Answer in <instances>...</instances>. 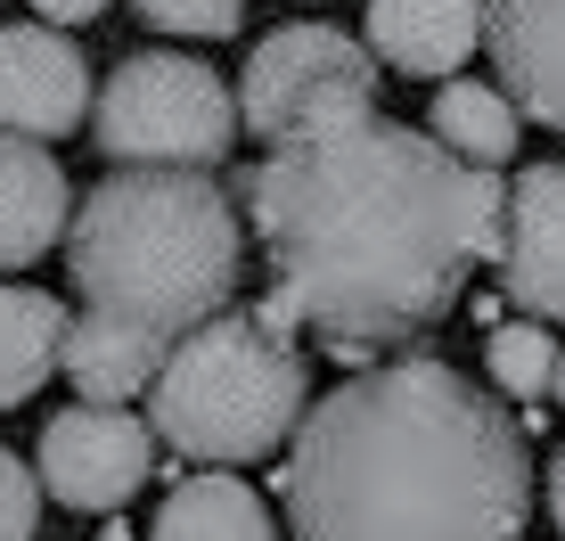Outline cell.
I'll return each instance as SVG.
<instances>
[{
	"label": "cell",
	"mask_w": 565,
	"mask_h": 541,
	"mask_svg": "<svg viewBox=\"0 0 565 541\" xmlns=\"http://www.w3.org/2000/svg\"><path fill=\"white\" fill-rule=\"evenodd\" d=\"M500 172L451 165L426 131L377 107H337L287 131L246 172V222L270 255V296L337 361L411 344L500 255Z\"/></svg>",
	"instance_id": "6da1fadb"
},
{
	"label": "cell",
	"mask_w": 565,
	"mask_h": 541,
	"mask_svg": "<svg viewBox=\"0 0 565 541\" xmlns=\"http://www.w3.org/2000/svg\"><path fill=\"white\" fill-rule=\"evenodd\" d=\"M533 443L451 361L411 353L311 402L287 452L296 541H524Z\"/></svg>",
	"instance_id": "7a4b0ae2"
},
{
	"label": "cell",
	"mask_w": 565,
	"mask_h": 541,
	"mask_svg": "<svg viewBox=\"0 0 565 541\" xmlns=\"http://www.w3.org/2000/svg\"><path fill=\"white\" fill-rule=\"evenodd\" d=\"M246 263L238 205L213 172H107L66 222L83 312L181 344L230 304Z\"/></svg>",
	"instance_id": "3957f363"
},
{
	"label": "cell",
	"mask_w": 565,
	"mask_h": 541,
	"mask_svg": "<svg viewBox=\"0 0 565 541\" xmlns=\"http://www.w3.org/2000/svg\"><path fill=\"white\" fill-rule=\"evenodd\" d=\"M303 411H311L303 353L270 337L255 312H213L205 328H189L148 385V435L213 476L296 443Z\"/></svg>",
	"instance_id": "277c9868"
},
{
	"label": "cell",
	"mask_w": 565,
	"mask_h": 541,
	"mask_svg": "<svg viewBox=\"0 0 565 541\" xmlns=\"http://www.w3.org/2000/svg\"><path fill=\"white\" fill-rule=\"evenodd\" d=\"M90 140L115 172H213L238 140V99L189 50H131L90 91Z\"/></svg>",
	"instance_id": "5b68a950"
},
{
	"label": "cell",
	"mask_w": 565,
	"mask_h": 541,
	"mask_svg": "<svg viewBox=\"0 0 565 541\" xmlns=\"http://www.w3.org/2000/svg\"><path fill=\"white\" fill-rule=\"evenodd\" d=\"M230 99H238V124L263 148H279L287 131L320 124L337 107H377V57L344 25H279L246 50V74Z\"/></svg>",
	"instance_id": "8992f818"
},
{
	"label": "cell",
	"mask_w": 565,
	"mask_h": 541,
	"mask_svg": "<svg viewBox=\"0 0 565 541\" xmlns=\"http://www.w3.org/2000/svg\"><path fill=\"white\" fill-rule=\"evenodd\" d=\"M156 468V435L140 411H57L42 427V452H33V485L42 500H66L83 517H115L131 492L148 485Z\"/></svg>",
	"instance_id": "52a82bcc"
},
{
	"label": "cell",
	"mask_w": 565,
	"mask_h": 541,
	"mask_svg": "<svg viewBox=\"0 0 565 541\" xmlns=\"http://www.w3.org/2000/svg\"><path fill=\"white\" fill-rule=\"evenodd\" d=\"M90 57L74 33H50L33 17L0 25V140H66L90 115Z\"/></svg>",
	"instance_id": "ba28073f"
},
{
	"label": "cell",
	"mask_w": 565,
	"mask_h": 541,
	"mask_svg": "<svg viewBox=\"0 0 565 541\" xmlns=\"http://www.w3.org/2000/svg\"><path fill=\"white\" fill-rule=\"evenodd\" d=\"M500 287L524 320L565 328V165L516 172L509 214H500Z\"/></svg>",
	"instance_id": "9c48e42d"
},
{
	"label": "cell",
	"mask_w": 565,
	"mask_h": 541,
	"mask_svg": "<svg viewBox=\"0 0 565 541\" xmlns=\"http://www.w3.org/2000/svg\"><path fill=\"white\" fill-rule=\"evenodd\" d=\"M483 50H492L500 99L516 107V124L565 131V0H509L483 9Z\"/></svg>",
	"instance_id": "30bf717a"
},
{
	"label": "cell",
	"mask_w": 565,
	"mask_h": 541,
	"mask_svg": "<svg viewBox=\"0 0 565 541\" xmlns=\"http://www.w3.org/2000/svg\"><path fill=\"white\" fill-rule=\"evenodd\" d=\"M361 50L377 57V66L451 83L467 57L483 50V9L476 0H377V9L361 17Z\"/></svg>",
	"instance_id": "8fae6325"
},
{
	"label": "cell",
	"mask_w": 565,
	"mask_h": 541,
	"mask_svg": "<svg viewBox=\"0 0 565 541\" xmlns=\"http://www.w3.org/2000/svg\"><path fill=\"white\" fill-rule=\"evenodd\" d=\"M164 353H172V344L148 337V328L74 312L66 320V344H57V370L74 378V402H83V411H124V402H140L148 385H156Z\"/></svg>",
	"instance_id": "7c38bea8"
},
{
	"label": "cell",
	"mask_w": 565,
	"mask_h": 541,
	"mask_svg": "<svg viewBox=\"0 0 565 541\" xmlns=\"http://www.w3.org/2000/svg\"><path fill=\"white\" fill-rule=\"evenodd\" d=\"M74 222V189L66 165L33 140H0V270L42 263Z\"/></svg>",
	"instance_id": "4fadbf2b"
},
{
	"label": "cell",
	"mask_w": 565,
	"mask_h": 541,
	"mask_svg": "<svg viewBox=\"0 0 565 541\" xmlns=\"http://www.w3.org/2000/svg\"><path fill=\"white\" fill-rule=\"evenodd\" d=\"M148 541H279L263 492L246 476H172V492L156 500Z\"/></svg>",
	"instance_id": "5bb4252c"
},
{
	"label": "cell",
	"mask_w": 565,
	"mask_h": 541,
	"mask_svg": "<svg viewBox=\"0 0 565 541\" xmlns=\"http://www.w3.org/2000/svg\"><path fill=\"white\" fill-rule=\"evenodd\" d=\"M426 140H435L451 165H467V172H500V165L516 157L524 124H516V107L500 99L492 83H476V74H451V83H435Z\"/></svg>",
	"instance_id": "9a60e30c"
},
{
	"label": "cell",
	"mask_w": 565,
	"mask_h": 541,
	"mask_svg": "<svg viewBox=\"0 0 565 541\" xmlns=\"http://www.w3.org/2000/svg\"><path fill=\"white\" fill-rule=\"evenodd\" d=\"M66 304L42 287H9L0 279V411L33 402L57 378V344H66Z\"/></svg>",
	"instance_id": "2e32d148"
},
{
	"label": "cell",
	"mask_w": 565,
	"mask_h": 541,
	"mask_svg": "<svg viewBox=\"0 0 565 541\" xmlns=\"http://www.w3.org/2000/svg\"><path fill=\"white\" fill-rule=\"evenodd\" d=\"M483 370H492V385L509 402H524V411L541 418V402H550V370H557V337L541 320H500L492 344H483Z\"/></svg>",
	"instance_id": "e0dca14e"
},
{
	"label": "cell",
	"mask_w": 565,
	"mask_h": 541,
	"mask_svg": "<svg viewBox=\"0 0 565 541\" xmlns=\"http://www.w3.org/2000/svg\"><path fill=\"white\" fill-rule=\"evenodd\" d=\"M140 25L172 33V42H230L246 25L238 0H140Z\"/></svg>",
	"instance_id": "ac0fdd59"
},
{
	"label": "cell",
	"mask_w": 565,
	"mask_h": 541,
	"mask_svg": "<svg viewBox=\"0 0 565 541\" xmlns=\"http://www.w3.org/2000/svg\"><path fill=\"white\" fill-rule=\"evenodd\" d=\"M42 526V485H33V459H17L0 443V541H33Z\"/></svg>",
	"instance_id": "d6986e66"
},
{
	"label": "cell",
	"mask_w": 565,
	"mask_h": 541,
	"mask_svg": "<svg viewBox=\"0 0 565 541\" xmlns=\"http://www.w3.org/2000/svg\"><path fill=\"white\" fill-rule=\"evenodd\" d=\"M90 17H107L99 0H42V9H33V25H50V33H83Z\"/></svg>",
	"instance_id": "ffe728a7"
},
{
	"label": "cell",
	"mask_w": 565,
	"mask_h": 541,
	"mask_svg": "<svg viewBox=\"0 0 565 541\" xmlns=\"http://www.w3.org/2000/svg\"><path fill=\"white\" fill-rule=\"evenodd\" d=\"M550 517H557V533H565V443H557V459H550Z\"/></svg>",
	"instance_id": "44dd1931"
},
{
	"label": "cell",
	"mask_w": 565,
	"mask_h": 541,
	"mask_svg": "<svg viewBox=\"0 0 565 541\" xmlns=\"http://www.w3.org/2000/svg\"><path fill=\"white\" fill-rule=\"evenodd\" d=\"M550 402L565 411V344H557V370H550Z\"/></svg>",
	"instance_id": "7402d4cb"
},
{
	"label": "cell",
	"mask_w": 565,
	"mask_h": 541,
	"mask_svg": "<svg viewBox=\"0 0 565 541\" xmlns=\"http://www.w3.org/2000/svg\"><path fill=\"white\" fill-rule=\"evenodd\" d=\"M99 541H140V533H124V526H107V533H99Z\"/></svg>",
	"instance_id": "603a6c76"
}]
</instances>
